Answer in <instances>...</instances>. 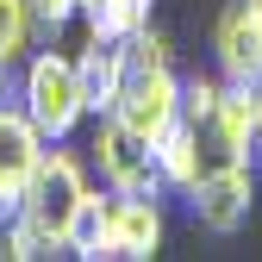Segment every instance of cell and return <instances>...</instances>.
Masks as SVG:
<instances>
[{"label": "cell", "mask_w": 262, "mask_h": 262, "mask_svg": "<svg viewBox=\"0 0 262 262\" xmlns=\"http://www.w3.org/2000/svg\"><path fill=\"white\" fill-rule=\"evenodd\" d=\"M75 81H81V106H88V119H106L113 100H119V88H125V44H113V38H88L81 56H75Z\"/></svg>", "instance_id": "9c48e42d"}, {"label": "cell", "mask_w": 262, "mask_h": 262, "mask_svg": "<svg viewBox=\"0 0 262 262\" xmlns=\"http://www.w3.org/2000/svg\"><path fill=\"white\" fill-rule=\"evenodd\" d=\"M212 56L225 81L262 75V0H225V13L212 25Z\"/></svg>", "instance_id": "52a82bcc"}, {"label": "cell", "mask_w": 262, "mask_h": 262, "mask_svg": "<svg viewBox=\"0 0 262 262\" xmlns=\"http://www.w3.org/2000/svg\"><path fill=\"white\" fill-rule=\"evenodd\" d=\"M88 193H94V187H88V169H81L62 144H50L44 162L31 169L25 193H19V212L38 225V231H50L56 244H69V225H75V212H81Z\"/></svg>", "instance_id": "7a4b0ae2"}, {"label": "cell", "mask_w": 262, "mask_h": 262, "mask_svg": "<svg viewBox=\"0 0 262 262\" xmlns=\"http://www.w3.org/2000/svg\"><path fill=\"white\" fill-rule=\"evenodd\" d=\"M31 31H38L31 0H0V62H7V69L31 50Z\"/></svg>", "instance_id": "5bb4252c"}, {"label": "cell", "mask_w": 262, "mask_h": 262, "mask_svg": "<svg viewBox=\"0 0 262 262\" xmlns=\"http://www.w3.org/2000/svg\"><path fill=\"white\" fill-rule=\"evenodd\" d=\"M113 119L131 125L156 150V138L181 119V75H175V62H162V69H125V88H119V100H113Z\"/></svg>", "instance_id": "277c9868"}, {"label": "cell", "mask_w": 262, "mask_h": 262, "mask_svg": "<svg viewBox=\"0 0 262 262\" xmlns=\"http://www.w3.org/2000/svg\"><path fill=\"white\" fill-rule=\"evenodd\" d=\"M13 100L25 106V119L44 131L50 144H69L88 106H81V81H75V56H62V50H31L25 56V69L13 81Z\"/></svg>", "instance_id": "6da1fadb"}, {"label": "cell", "mask_w": 262, "mask_h": 262, "mask_svg": "<svg viewBox=\"0 0 262 262\" xmlns=\"http://www.w3.org/2000/svg\"><path fill=\"white\" fill-rule=\"evenodd\" d=\"M219 100V75H181V119L187 125H206Z\"/></svg>", "instance_id": "9a60e30c"}, {"label": "cell", "mask_w": 262, "mask_h": 262, "mask_svg": "<svg viewBox=\"0 0 262 262\" xmlns=\"http://www.w3.org/2000/svg\"><path fill=\"white\" fill-rule=\"evenodd\" d=\"M62 244L50 237V231H38L25 212H7L0 219V256H13V262H44V256H56Z\"/></svg>", "instance_id": "4fadbf2b"}, {"label": "cell", "mask_w": 262, "mask_h": 262, "mask_svg": "<svg viewBox=\"0 0 262 262\" xmlns=\"http://www.w3.org/2000/svg\"><path fill=\"white\" fill-rule=\"evenodd\" d=\"M162 250V206L156 193H113V256L150 262Z\"/></svg>", "instance_id": "ba28073f"}, {"label": "cell", "mask_w": 262, "mask_h": 262, "mask_svg": "<svg viewBox=\"0 0 262 262\" xmlns=\"http://www.w3.org/2000/svg\"><path fill=\"white\" fill-rule=\"evenodd\" d=\"M31 13H38V25H44V31H62V25L81 13V0H31Z\"/></svg>", "instance_id": "2e32d148"}, {"label": "cell", "mask_w": 262, "mask_h": 262, "mask_svg": "<svg viewBox=\"0 0 262 262\" xmlns=\"http://www.w3.org/2000/svg\"><path fill=\"white\" fill-rule=\"evenodd\" d=\"M44 150H50V138L25 119V106L0 100V219L19 212V193H25L31 169L44 162Z\"/></svg>", "instance_id": "8992f818"}, {"label": "cell", "mask_w": 262, "mask_h": 262, "mask_svg": "<svg viewBox=\"0 0 262 262\" xmlns=\"http://www.w3.org/2000/svg\"><path fill=\"white\" fill-rule=\"evenodd\" d=\"M94 169H100V181L113 193H156V200L169 193L162 187V169H156V150L131 125H119L113 113L94 125Z\"/></svg>", "instance_id": "5b68a950"}, {"label": "cell", "mask_w": 262, "mask_h": 262, "mask_svg": "<svg viewBox=\"0 0 262 262\" xmlns=\"http://www.w3.org/2000/svg\"><path fill=\"white\" fill-rule=\"evenodd\" d=\"M150 7L156 0H81V25H88V38H113V44H125L131 31H144L150 25Z\"/></svg>", "instance_id": "7c38bea8"}, {"label": "cell", "mask_w": 262, "mask_h": 262, "mask_svg": "<svg viewBox=\"0 0 262 262\" xmlns=\"http://www.w3.org/2000/svg\"><path fill=\"white\" fill-rule=\"evenodd\" d=\"M7 94H13V88H7V62H0V100H7Z\"/></svg>", "instance_id": "ac0fdd59"}, {"label": "cell", "mask_w": 262, "mask_h": 262, "mask_svg": "<svg viewBox=\"0 0 262 262\" xmlns=\"http://www.w3.org/2000/svg\"><path fill=\"white\" fill-rule=\"evenodd\" d=\"M62 250L81 256V262H113V187L81 200V212H75L69 244H62Z\"/></svg>", "instance_id": "30bf717a"}, {"label": "cell", "mask_w": 262, "mask_h": 262, "mask_svg": "<svg viewBox=\"0 0 262 262\" xmlns=\"http://www.w3.org/2000/svg\"><path fill=\"white\" fill-rule=\"evenodd\" d=\"M156 169H162V187H175V193H187L193 181H200V131H193L187 119H175L156 138Z\"/></svg>", "instance_id": "8fae6325"}, {"label": "cell", "mask_w": 262, "mask_h": 262, "mask_svg": "<svg viewBox=\"0 0 262 262\" xmlns=\"http://www.w3.org/2000/svg\"><path fill=\"white\" fill-rule=\"evenodd\" d=\"M256 162H262V75H256Z\"/></svg>", "instance_id": "e0dca14e"}, {"label": "cell", "mask_w": 262, "mask_h": 262, "mask_svg": "<svg viewBox=\"0 0 262 262\" xmlns=\"http://www.w3.org/2000/svg\"><path fill=\"white\" fill-rule=\"evenodd\" d=\"M187 206L212 237L244 231L250 212H256V169L250 162H212V169H200V181L187 187Z\"/></svg>", "instance_id": "3957f363"}]
</instances>
